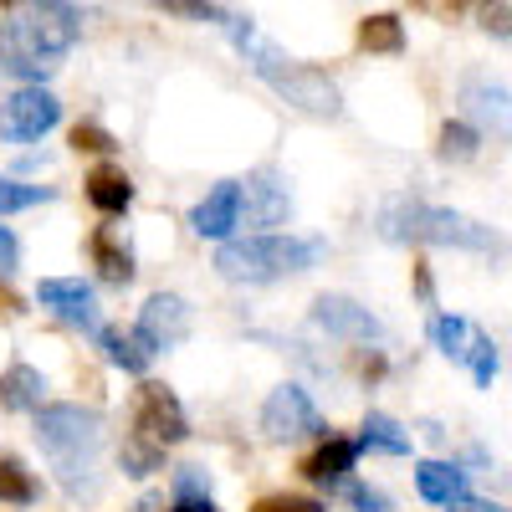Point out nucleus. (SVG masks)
I'll return each instance as SVG.
<instances>
[{"instance_id": "a211bd4d", "label": "nucleus", "mask_w": 512, "mask_h": 512, "mask_svg": "<svg viewBox=\"0 0 512 512\" xmlns=\"http://www.w3.org/2000/svg\"><path fill=\"white\" fill-rule=\"evenodd\" d=\"M93 262H98L103 282H113V287L134 282V251H128V241L118 236V226H103V231L93 236Z\"/></svg>"}, {"instance_id": "58836bf2", "label": "nucleus", "mask_w": 512, "mask_h": 512, "mask_svg": "<svg viewBox=\"0 0 512 512\" xmlns=\"http://www.w3.org/2000/svg\"><path fill=\"white\" fill-rule=\"evenodd\" d=\"M169 512H221V507L210 502V497H185V502H175Z\"/></svg>"}, {"instance_id": "7ed1b4c3", "label": "nucleus", "mask_w": 512, "mask_h": 512, "mask_svg": "<svg viewBox=\"0 0 512 512\" xmlns=\"http://www.w3.org/2000/svg\"><path fill=\"white\" fill-rule=\"evenodd\" d=\"M379 236L395 246H446V251H492L497 236L492 226L461 216L446 205H425L410 195H395L379 205Z\"/></svg>"}, {"instance_id": "f8f14e48", "label": "nucleus", "mask_w": 512, "mask_h": 512, "mask_svg": "<svg viewBox=\"0 0 512 512\" xmlns=\"http://www.w3.org/2000/svg\"><path fill=\"white\" fill-rule=\"evenodd\" d=\"M292 195L272 175H251L246 185L236 180V226H287Z\"/></svg>"}, {"instance_id": "e433bc0d", "label": "nucleus", "mask_w": 512, "mask_h": 512, "mask_svg": "<svg viewBox=\"0 0 512 512\" xmlns=\"http://www.w3.org/2000/svg\"><path fill=\"white\" fill-rule=\"evenodd\" d=\"M446 512H507V507H502V502H487V497H466V492H461V497L446 502Z\"/></svg>"}, {"instance_id": "423d86ee", "label": "nucleus", "mask_w": 512, "mask_h": 512, "mask_svg": "<svg viewBox=\"0 0 512 512\" xmlns=\"http://www.w3.org/2000/svg\"><path fill=\"white\" fill-rule=\"evenodd\" d=\"M16 26L36 41L47 57H67L82 36V16L72 0H21V16Z\"/></svg>"}, {"instance_id": "f3484780", "label": "nucleus", "mask_w": 512, "mask_h": 512, "mask_svg": "<svg viewBox=\"0 0 512 512\" xmlns=\"http://www.w3.org/2000/svg\"><path fill=\"white\" fill-rule=\"evenodd\" d=\"M41 400H47V379H41V369L16 364V369L0 374V410H11V415H31Z\"/></svg>"}, {"instance_id": "4be33fe9", "label": "nucleus", "mask_w": 512, "mask_h": 512, "mask_svg": "<svg viewBox=\"0 0 512 512\" xmlns=\"http://www.w3.org/2000/svg\"><path fill=\"white\" fill-rule=\"evenodd\" d=\"M359 451H379V456H410V431L390 415H369L364 431H359Z\"/></svg>"}, {"instance_id": "412c9836", "label": "nucleus", "mask_w": 512, "mask_h": 512, "mask_svg": "<svg viewBox=\"0 0 512 512\" xmlns=\"http://www.w3.org/2000/svg\"><path fill=\"white\" fill-rule=\"evenodd\" d=\"M98 344H103V359L118 364L123 374H144L149 359H154V349L144 344V338L139 333H123V328H98Z\"/></svg>"}, {"instance_id": "dca6fc26", "label": "nucleus", "mask_w": 512, "mask_h": 512, "mask_svg": "<svg viewBox=\"0 0 512 512\" xmlns=\"http://www.w3.org/2000/svg\"><path fill=\"white\" fill-rule=\"evenodd\" d=\"M354 461H359V441H338V436H328V441L313 451V461L303 466V472H308V482H318V487H338V482H349Z\"/></svg>"}, {"instance_id": "ea45409f", "label": "nucleus", "mask_w": 512, "mask_h": 512, "mask_svg": "<svg viewBox=\"0 0 512 512\" xmlns=\"http://www.w3.org/2000/svg\"><path fill=\"white\" fill-rule=\"evenodd\" d=\"M0 6H11V0H0Z\"/></svg>"}, {"instance_id": "c85d7f7f", "label": "nucleus", "mask_w": 512, "mask_h": 512, "mask_svg": "<svg viewBox=\"0 0 512 512\" xmlns=\"http://www.w3.org/2000/svg\"><path fill=\"white\" fill-rule=\"evenodd\" d=\"M118 461H123V472H128V477H149V472H159V466H164V446L134 436V441H123Z\"/></svg>"}, {"instance_id": "ddd939ff", "label": "nucleus", "mask_w": 512, "mask_h": 512, "mask_svg": "<svg viewBox=\"0 0 512 512\" xmlns=\"http://www.w3.org/2000/svg\"><path fill=\"white\" fill-rule=\"evenodd\" d=\"M0 72H11L21 82H47L57 72V57H47L16 21H6L0 26Z\"/></svg>"}, {"instance_id": "2f4dec72", "label": "nucleus", "mask_w": 512, "mask_h": 512, "mask_svg": "<svg viewBox=\"0 0 512 512\" xmlns=\"http://www.w3.org/2000/svg\"><path fill=\"white\" fill-rule=\"evenodd\" d=\"M185 497H210V477L200 466H180L175 472V502H185Z\"/></svg>"}, {"instance_id": "39448f33", "label": "nucleus", "mask_w": 512, "mask_h": 512, "mask_svg": "<svg viewBox=\"0 0 512 512\" xmlns=\"http://www.w3.org/2000/svg\"><path fill=\"white\" fill-rule=\"evenodd\" d=\"M262 431H267V441L287 446V441L328 436V420L318 415V405L303 384H282V390H272L267 405H262Z\"/></svg>"}, {"instance_id": "72a5a7b5", "label": "nucleus", "mask_w": 512, "mask_h": 512, "mask_svg": "<svg viewBox=\"0 0 512 512\" xmlns=\"http://www.w3.org/2000/svg\"><path fill=\"white\" fill-rule=\"evenodd\" d=\"M477 11H482V31L497 36V41H507V31H512V26H507V0H482Z\"/></svg>"}, {"instance_id": "2eb2a0df", "label": "nucleus", "mask_w": 512, "mask_h": 512, "mask_svg": "<svg viewBox=\"0 0 512 512\" xmlns=\"http://www.w3.org/2000/svg\"><path fill=\"white\" fill-rule=\"evenodd\" d=\"M461 108H466V118H472L477 128H497V139L507 134V88H502V82L472 77L461 88Z\"/></svg>"}, {"instance_id": "7c9ffc66", "label": "nucleus", "mask_w": 512, "mask_h": 512, "mask_svg": "<svg viewBox=\"0 0 512 512\" xmlns=\"http://www.w3.org/2000/svg\"><path fill=\"white\" fill-rule=\"evenodd\" d=\"M72 149H88V154H113L118 144H113L108 128H98V123H77V128H72Z\"/></svg>"}, {"instance_id": "473e14b6", "label": "nucleus", "mask_w": 512, "mask_h": 512, "mask_svg": "<svg viewBox=\"0 0 512 512\" xmlns=\"http://www.w3.org/2000/svg\"><path fill=\"white\" fill-rule=\"evenodd\" d=\"M338 487H344V497H349L359 512H390V497L374 492V487H359V482H338Z\"/></svg>"}, {"instance_id": "bb28decb", "label": "nucleus", "mask_w": 512, "mask_h": 512, "mask_svg": "<svg viewBox=\"0 0 512 512\" xmlns=\"http://www.w3.org/2000/svg\"><path fill=\"white\" fill-rule=\"evenodd\" d=\"M461 364L472 369V379L482 384V390H492V379H497V369H502V354H497V344H492L487 333H472V349H466Z\"/></svg>"}, {"instance_id": "5701e85b", "label": "nucleus", "mask_w": 512, "mask_h": 512, "mask_svg": "<svg viewBox=\"0 0 512 512\" xmlns=\"http://www.w3.org/2000/svg\"><path fill=\"white\" fill-rule=\"evenodd\" d=\"M359 47L364 52H384V57H395V52H405V26H400V16H364L359 21Z\"/></svg>"}, {"instance_id": "0eeeda50", "label": "nucleus", "mask_w": 512, "mask_h": 512, "mask_svg": "<svg viewBox=\"0 0 512 512\" xmlns=\"http://www.w3.org/2000/svg\"><path fill=\"white\" fill-rule=\"evenodd\" d=\"M57 123H62V103L41 82H31V88H21L0 103V139L6 144H31L41 134H52Z\"/></svg>"}, {"instance_id": "6e6552de", "label": "nucleus", "mask_w": 512, "mask_h": 512, "mask_svg": "<svg viewBox=\"0 0 512 512\" xmlns=\"http://www.w3.org/2000/svg\"><path fill=\"white\" fill-rule=\"evenodd\" d=\"M134 436L154 441V446H180L190 436V420L185 405L164 390V384H139V400H134Z\"/></svg>"}, {"instance_id": "4c0bfd02", "label": "nucleus", "mask_w": 512, "mask_h": 512, "mask_svg": "<svg viewBox=\"0 0 512 512\" xmlns=\"http://www.w3.org/2000/svg\"><path fill=\"white\" fill-rule=\"evenodd\" d=\"M420 11H431V16H441V21H451V16H461L466 11V0H415Z\"/></svg>"}, {"instance_id": "aec40b11", "label": "nucleus", "mask_w": 512, "mask_h": 512, "mask_svg": "<svg viewBox=\"0 0 512 512\" xmlns=\"http://www.w3.org/2000/svg\"><path fill=\"white\" fill-rule=\"evenodd\" d=\"M415 487H420V497H425V502L446 507L451 497H461V492H466V472H461L456 461H420V466H415Z\"/></svg>"}, {"instance_id": "20e7f679", "label": "nucleus", "mask_w": 512, "mask_h": 512, "mask_svg": "<svg viewBox=\"0 0 512 512\" xmlns=\"http://www.w3.org/2000/svg\"><path fill=\"white\" fill-rule=\"evenodd\" d=\"M323 262V241H303V236H241V241H221L216 267L226 282L241 287H267L282 277H297Z\"/></svg>"}, {"instance_id": "f03ea898", "label": "nucleus", "mask_w": 512, "mask_h": 512, "mask_svg": "<svg viewBox=\"0 0 512 512\" xmlns=\"http://www.w3.org/2000/svg\"><path fill=\"white\" fill-rule=\"evenodd\" d=\"M36 446L47 451L57 482L67 487V497H98L103 477H98V451H103V415L82 410V405H36Z\"/></svg>"}, {"instance_id": "a878e982", "label": "nucleus", "mask_w": 512, "mask_h": 512, "mask_svg": "<svg viewBox=\"0 0 512 512\" xmlns=\"http://www.w3.org/2000/svg\"><path fill=\"white\" fill-rule=\"evenodd\" d=\"M436 154H441L446 164H466V159H477V154H482L477 128H466V123H446V128H441V144H436Z\"/></svg>"}, {"instance_id": "c9c22d12", "label": "nucleus", "mask_w": 512, "mask_h": 512, "mask_svg": "<svg viewBox=\"0 0 512 512\" xmlns=\"http://www.w3.org/2000/svg\"><path fill=\"white\" fill-rule=\"evenodd\" d=\"M16 267H21V241H16L6 226H0V282L16 277Z\"/></svg>"}, {"instance_id": "9b49d317", "label": "nucleus", "mask_w": 512, "mask_h": 512, "mask_svg": "<svg viewBox=\"0 0 512 512\" xmlns=\"http://www.w3.org/2000/svg\"><path fill=\"white\" fill-rule=\"evenodd\" d=\"M144 344L159 354V349H180L190 338V303L175 292H154L149 303L139 308V328H134Z\"/></svg>"}, {"instance_id": "cd10ccee", "label": "nucleus", "mask_w": 512, "mask_h": 512, "mask_svg": "<svg viewBox=\"0 0 512 512\" xmlns=\"http://www.w3.org/2000/svg\"><path fill=\"white\" fill-rule=\"evenodd\" d=\"M52 190L47 185H21L11 175H0V216H16V210H31V205H47Z\"/></svg>"}, {"instance_id": "6ab92c4d", "label": "nucleus", "mask_w": 512, "mask_h": 512, "mask_svg": "<svg viewBox=\"0 0 512 512\" xmlns=\"http://www.w3.org/2000/svg\"><path fill=\"white\" fill-rule=\"evenodd\" d=\"M88 200L103 210V216H123V210L134 205V180H128L123 169H113V164H98L88 175Z\"/></svg>"}, {"instance_id": "f257e3e1", "label": "nucleus", "mask_w": 512, "mask_h": 512, "mask_svg": "<svg viewBox=\"0 0 512 512\" xmlns=\"http://www.w3.org/2000/svg\"><path fill=\"white\" fill-rule=\"evenodd\" d=\"M216 26H226V36L236 41V52L251 62V72L262 77L282 103H292L297 113H308V118H338V113H344V98H338V88H333V77H328V72L292 62V57L277 47V41H267L246 16L221 11Z\"/></svg>"}, {"instance_id": "c756f323", "label": "nucleus", "mask_w": 512, "mask_h": 512, "mask_svg": "<svg viewBox=\"0 0 512 512\" xmlns=\"http://www.w3.org/2000/svg\"><path fill=\"white\" fill-rule=\"evenodd\" d=\"M159 6H164L169 16H180V21H221L216 0H159Z\"/></svg>"}, {"instance_id": "4468645a", "label": "nucleus", "mask_w": 512, "mask_h": 512, "mask_svg": "<svg viewBox=\"0 0 512 512\" xmlns=\"http://www.w3.org/2000/svg\"><path fill=\"white\" fill-rule=\"evenodd\" d=\"M236 226V180H221L195 210H190V231L205 241H226Z\"/></svg>"}, {"instance_id": "9d476101", "label": "nucleus", "mask_w": 512, "mask_h": 512, "mask_svg": "<svg viewBox=\"0 0 512 512\" xmlns=\"http://www.w3.org/2000/svg\"><path fill=\"white\" fill-rule=\"evenodd\" d=\"M36 303L52 308L67 328H82V333H98V292L82 282V277H47L36 287Z\"/></svg>"}, {"instance_id": "b1692460", "label": "nucleus", "mask_w": 512, "mask_h": 512, "mask_svg": "<svg viewBox=\"0 0 512 512\" xmlns=\"http://www.w3.org/2000/svg\"><path fill=\"white\" fill-rule=\"evenodd\" d=\"M36 497H41V487H36V477L26 472V461L0 456V502H6V507H31Z\"/></svg>"}, {"instance_id": "1a4fd4ad", "label": "nucleus", "mask_w": 512, "mask_h": 512, "mask_svg": "<svg viewBox=\"0 0 512 512\" xmlns=\"http://www.w3.org/2000/svg\"><path fill=\"white\" fill-rule=\"evenodd\" d=\"M313 323L328 333V338H344V344H379L384 338V323L354 303V297H338V292H323L313 303Z\"/></svg>"}, {"instance_id": "f704fd0d", "label": "nucleus", "mask_w": 512, "mask_h": 512, "mask_svg": "<svg viewBox=\"0 0 512 512\" xmlns=\"http://www.w3.org/2000/svg\"><path fill=\"white\" fill-rule=\"evenodd\" d=\"M256 512H328L318 497H267L256 502Z\"/></svg>"}, {"instance_id": "393cba45", "label": "nucleus", "mask_w": 512, "mask_h": 512, "mask_svg": "<svg viewBox=\"0 0 512 512\" xmlns=\"http://www.w3.org/2000/svg\"><path fill=\"white\" fill-rule=\"evenodd\" d=\"M472 333H477V328L466 323V318H451V313H436V318H431V344H436L446 359H456V364L466 359V349H472Z\"/></svg>"}]
</instances>
